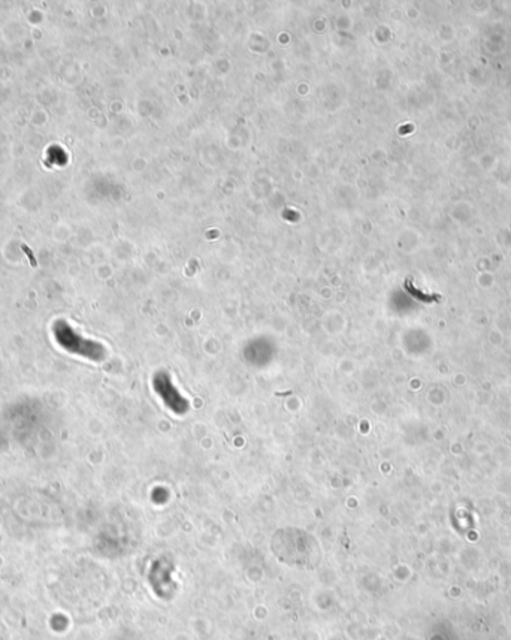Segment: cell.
Returning <instances> with one entry per match:
<instances>
[{
  "label": "cell",
  "mask_w": 511,
  "mask_h": 640,
  "mask_svg": "<svg viewBox=\"0 0 511 640\" xmlns=\"http://www.w3.org/2000/svg\"><path fill=\"white\" fill-rule=\"evenodd\" d=\"M272 552L280 562L298 569H316L321 564L322 551L316 537L300 528H283L272 537Z\"/></svg>",
  "instance_id": "obj_1"
},
{
  "label": "cell",
  "mask_w": 511,
  "mask_h": 640,
  "mask_svg": "<svg viewBox=\"0 0 511 640\" xmlns=\"http://www.w3.org/2000/svg\"><path fill=\"white\" fill-rule=\"evenodd\" d=\"M153 387L156 394L162 398L163 403L167 404L169 410L179 413V415L188 410V401L181 397L179 389L174 387V383L170 380L168 373H158L156 377H154Z\"/></svg>",
  "instance_id": "obj_2"
}]
</instances>
